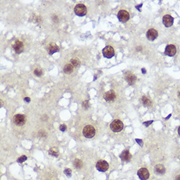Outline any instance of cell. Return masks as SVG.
<instances>
[{"mask_svg":"<svg viewBox=\"0 0 180 180\" xmlns=\"http://www.w3.org/2000/svg\"><path fill=\"white\" fill-rule=\"evenodd\" d=\"M47 119H48V117H47V115H44V116H43V117H42V120H47Z\"/></svg>","mask_w":180,"mask_h":180,"instance_id":"1f68e13d","label":"cell"},{"mask_svg":"<svg viewBox=\"0 0 180 180\" xmlns=\"http://www.w3.org/2000/svg\"><path fill=\"white\" fill-rule=\"evenodd\" d=\"M26 159H27V157L25 155H23V156L20 157V158L17 159V162L19 163H23V162L26 161Z\"/></svg>","mask_w":180,"mask_h":180,"instance_id":"d4e9b609","label":"cell"},{"mask_svg":"<svg viewBox=\"0 0 180 180\" xmlns=\"http://www.w3.org/2000/svg\"><path fill=\"white\" fill-rule=\"evenodd\" d=\"M125 79L126 81L129 83V85H133L135 83L136 80V77L134 76L133 74H132L131 72H127L125 74Z\"/></svg>","mask_w":180,"mask_h":180,"instance_id":"5bb4252c","label":"cell"},{"mask_svg":"<svg viewBox=\"0 0 180 180\" xmlns=\"http://www.w3.org/2000/svg\"><path fill=\"white\" fill-rule=\"evenodd\" d=\"M145 69H142V72H143V73H144V74L145 73Z\"/></svg>","mask_w":180,"mask_h":180,"instance_id":"836d02e7","label":"cell"},{"mask_svg":"<svg viewBox=\"0 0 180 180\" xmlns=\"http://www.w3.org/2000/svg\"><path fill=\"white\" fill-rule=\"evenodd\" d=\"M13 47L17 54H20L23 52L24 45L20 41H17L15 44L13 45Z\"/></svg>","mask_w":180,"mask_h":180,"instance_id":"7c38bea8","label":"cell"},{"mask_svg":"<svg viewBox=\"0 0 180 180\" xmlns=\"http://www.w3.org/2000/svg\"><path fill=\"white\" fill-rule=\"evenodd\" d=\"M155 171L158 174H163L165 172V167L162 165H157L155 167Z\"/></svg>","mask_w":180,"mask_h":180,"instance_id":"e0dca14e","label":"cell"},{"mask_svg":"<svg viewBox=\"0 0 180 180\" xmlns=\"http://www.w3.org/2000/svg\"><path fill=\"white\" fill-rule=\"evenodd\" d=\"M96 133L95 128L92 125H86L84 127L83 134L84 136L86 138H92L94 136Z\"/></svg>","mask_w":180,"mask_h":180,"instance_id":"7a4b0ae2","label":"cell"},{"mask_svg":"<svg viewBox=\"0 0 180 180\" xmlns=\"http://www.w3.org/2000/svg\"><path fill=\"white\" fill-rule=\"evenodd\" d=\"M124 127V124L121 120L115 119L110 124V128L114 132H118L121 131Z\"/></svg>","mask_w":180,"mask_h":180,"instance_id":"6da1fadb","label":"cell"},{"mask_svg":"<svg viewBox=\"0 0 180 180\" xmlns=\"http://www.w3.org/2000/svg\"><path fill=\"white\" fill-rule=\"evenodd\" d=\"M74 71V66L71 64H67L64 68V72L66 74H70Z\"/></svg>","mask_w":180,"mask_h":180,"instance_id":"ac0fdd59","label":"cell"},{"mask_svg":"<svg viewBox=\"0 0 180 180\" xmlns=\"http://www.w3.org/2000/svg\"><path fill=\"white\" fill-rule=\"evenodd\" d=\"M142 103L145 106H150L151 105V102L148 98L146 96H143L142 97Z\"/></svg>","mask_w":180,"mask_h":180,"instance_id":"44dd1931","label":"cell"},{"mask_svg":"<svg viewBox=\"0 0 180 180\" xmlns=\"http://www.w3.org/2000/svg\"><path fill=\"white\" fill-rule=\"evenodd\" d=\"M117 18L120 22H126L130 19L129 13L125 10H120L117 13Z\"/></svg>","mask_w":180,"mask_h":180,"instance_id":"5b68a950","label":"cell"},{"mask_svg":"<svg viewBox=\"0 0 180 180\" xmlns=\"http://www.w3.org/2000/svg\"><path fill=\"white\" fill-rule=\"evenodd\" d=\"M24 100L26 102H27V103H29V102H30V98H28V97H26V98H24Z\"/></svg>","mask_w":180,"mask_h":180,"instance_id":"f1b7e54d","label":"cell"},{"mask_svg":"<svg viewBox=\"0 0 180 180\" xmlns=\"http://www.w3.org/2000/svg\"><path fill=\"white\" fill-rule=\"evenodd\" d=\"M104 98L107 102H113L116 98V94L113 90H109L105 93Z\"/></svg>","mask_w":180,"mask_h":180,"instance_id":"4fadbf2b","label":"cell"},{"mask_svg":"<svg viewBox=\"0 0 180 180\" xmlns=\"http://www.w3.org/2000/svg\"><path fill=\"white\" fill-rule=\"evenodd\" d=\"M82 106H83V109H85V110H86V109H88V108H89V107H90L89 102H88V100H85V101H84L83 102V104H82Z\"/></svg>","mask_w":180,"mask_h":180,"instance_id":"603a6c76","label":"cell"},{"mask_svg":"<svg viewBox=\"0 0 180 180\" xmlns=\"http://www.w3.org/2000/svg\"><path fill=\"white\" fill-rule=\"evenodd\" d=\"M70 64H71L74 67H77L79 64H80V61H79L77 58H72L71 61H70Z\"/></svg>","mask_w":180,"mask_h":180,"instance_id":"7402d4cb","label":"cell"},{"mask_svg":"<svg viewBox=\"0 0 180 180\" xmlns=\"http://www.w3.org/2000/svg\"><path fill=\"white\" fill-rule=\"evenodd\" d=\"M158 31L153 28L149 29L147 32V37L150 41H154L158 37Z\"/></svg>","mask_w":180,"mask_h":180,"instance_id":"8fae6325","label":"cell"},{"mask_svg":"<svg viewBox=\"0 0 180 180\" xmlns=\"http://www.w3.org/2000/svg\"><path fill=\"white\" fill-rule=\"evenodd\" d=\"M64 174L67 175L68 177H70L71 176V174H72V170L70 169V168H66V169L64 170Z\"/></svg>","mask_w":180,"mask_h":180,"instance_id":"484cf974","label":"cell"},{"mask_svg":"<svg viewBox=\"0 0 180 180\" xmlns=\"http://www.w3.org/2000/svg\"><path fill=\"white\" fill-rule=\"evenodd\" d=\"M175 180H180V174H177L175 177Z\"/></svg>","mask_w":180,"mask_h":180,"instance_id":"4dcf8cb0","label":"cell"},{"mask_svg":"<svg viewBox=\"0 0 180 180\" xmlns=\"http://www.w3.org/2000/svg\"><path fill=\"white\" fill-rule=\"evenodd\" d=\"M52 19H53V20L54 22H58V18L57 17V16H54V17H53V18H52Z\"/></svg>","mask_w":180,"mask_h":180,"instance_id":"f546056e","label":"cell"},{"mask_svg":"<svg viewBox=\"0 0 180 180\" xmlns=\"http://www.w3.org/2000/svg\"><path fill=\"white\" fill-rule=\"evenodd\" d=\"M66 129H67V126H66V125L64 124L60 125V130L61 131L64 132V131L66 130Z\"/></svg>","mask_w":180,"mask_h":180,"instance_id":"83f0119b","label":"cell"},{"mask_svg":"<svg viewBox=\"0 0 180 180\" xmlns=\"http://www.w3.org/2000/svg\"><path fill=\"white\" fill-rule=\"evenodd\" d=\"M38 135H39V137L44 138V137H46V136H47V134H46V132H45V131L41 130V131L39 132Z\"/></svg>","mask_w":180,"mask_h":180,"instance_id":"4316f807","label":"cell"},{"mask_svg":"<svg viewBox=\"0 0 180 180\" xmlns=\"http://www.w3.org/2000/svg\"><path fill=\"white\" fill-rule=\"evenodd\" d=\"M96 169L100 171V172H104L107 171V170L109 168V165L106 161L100 160L96 163Z\"/></svg>","mask_w":180,"mask_h":180,"instance_id":"8992f818","label":"cell"},{"mask_svg":"<svg viewBox=\"0 0 180 180\" xmlns=\"http://www.w3.org/2000/svg\"><path fill=\"white\" fill-rule=\"evenodd\" d=\"M74 12L79 17H83L86 14V6L82 3L77 4L74 8Z\"/></svg>","mask_w":180,"mask_h":180,"instance_id":"3957f363","label":"cell"},{"mask_svg":"<svg viewBox=\"0 0 180 180\" xmlns=\"http://www.w3.org/2000/svg\"><path fill=\"white\" fill-rule=\"evenodd\" d=\"M34 74H35V75L36 76L40 77L43 74V72H42V70H41V69H39V68H37V69H35V70H34Z\"/></svg>","mask_w":180,"mask_h":180,"instance_id":"cb8c5ba5","label":"cell"},{"mask_svg":"<svg viewBox=\"0 0 180 180\" xmlns=\"http://www.w3.org/2000/svg\"><path fill=\"white\" fill-rule=\"evenodd\" d=\"M102 53L105 58H111L115 54V51L111 46H107L102 50Z\"/></svg>","mask_w":180,"mask_h":180,"instance_id":"52a82bcc","label":"cell"},{"mask_svg":"<svg viewBox=\"0 0 180 180\" xmlns=\"http://www.w3.org/2000/svg\"><path fill=\"white\" fill-rule=\"evenodd\" d=\"M138 175L141 180H146L149 177V172L147 168H142L138 171Z\"/></svg>","mask_w":180,"mask_h":180,"instance_id":"ba28073f","label":"cell"},{"mask_svg":"<svg viewBox=\"0 0 180 180\" xmlns=\"http://www.w3.org/2000/svg\"><path fill=\"white\" fill-rule=\"evenodd\" d=\"M178 96H179V98H180V92H179V93H178Z\"/></svg>","mask_w":180,"mask_h":180,"instance_id":"e575fe53","label":"cell"},{"mask_svg":"<svg viewBox=\"0 0 180 180\" xmlns=\"http://www.w3.org/2000/svg\"><path fill=\"white\" fill-rule=\"evenodd\" d=\"M26 118L24 115L22 114H17L13 117V122L17 126H23L26 122Z\"/></svg>","mask_w":180,"mask_h":180,"instance_id":"277c9868","label":"cell"},{"mask_svg":"<svg viewBox=\"0 0 180 180\" xmlns=\"http://www.w3.org/2000/svg\"><path fill=\"white\" fill-rule=\"evenodd\" d=\"M49 153L52 156L57 157L58 156V150L56 147H52L49 151Z\"/></svg>","mask_w":180,"mask_h":180,"instance_id":"ffe728a7","label":"cell"},{"mask_svg":"<svg viewBox=\"0 0 180 180\" xmlns=\"http://www.w3.org/2000/svg\"><path fill=\"white\" fill-rule=\"evenodd\" d=\"M178 134H179V135L180 136V126L179 127V128H178Z\"/></svg>","mask_w":180,"mask_h":180,"instance_id":"d6a6232c","label":"cell"},{"mask_svg":"<svg viewBox=\"0 0 180 180\" xmlns=\"http://www.w3.org/2000/svg\"><path fill=\"white\" fill-rule=\"evenodd\" d=\"M163 22L166 27H170L174 23V18L170 15H166L163 17Z\"/></svg>","mask_w":180,"mask_h":180,"instance_id":"30bf717a","label":"cell"},{"mask_svg":"<svg viewBox=\"0 0 180 180\" xmlns=\"http://www.w3.org/2000/svg\"><path fill=\"white\" fill-rule=\"evenodd\" d=\"M165 52L168 56H174L176 53V47L174 45H168L166 47Z\"/></svg>","mask_w":180,"mask_h":180,"instance_id":"9c48e42d","label":"cell"},{"mask_svg":"<svg viewBox=\"0 0 180 180\" xmlns=\"http://www.w3.org/2000/svg\"><path fill=\"white\" fill-rule=\"evenodd\" d=\"M120 158L122 159V161L125 162H129L132 158V155L130 153L128 150H124V151H122V153L120 154Z\"/></svg>","mask_w":180,"mask_h":180,"instance_id":"2e32d148","label":"cell"},{"mask_svg":"<svg viewBox=\"0 0 180 180\" xmlns=\"http://www.w3.org/2000/svg\"><path fill=\"white\" fill-rule=\"evenodd\" d=\"M47 49L49 54H51V55H52V54L55 53L56 52H58L59 50H60L58 45H56L55 43H51V44L47 47Z\"/></svg>","mask_w":180,"mask_h":180,"instance_id":"9a60e30c","label":"cell"},{"mask_svg":"<svg viewBox=\"0 0 180 180\" xmlns=\"http://www.w3.org/2000/svg\"><path fill=\"white\" fill-rule=\"evenodd\" d=\"M74 167L77 168V169H80L83 167V162L79 159H76L74 162Z\"/></svg>","mask_w":180,"mask_h":180,"instance_id":"d6986e66","label":"cell"}]
</instances>
